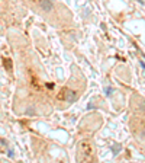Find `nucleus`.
I'll return each instance as SVG.
<instances>
[{"label":"nucleus","instance_id":"1","mask_svg":"<svg viewBox=\"0 0 145 163\" xmlns=\"http://www.w3.org/2000/svg\"><path fill=\"white\" fill-rule=\"evenodd\" d=\"M79 160L81 162H90L93 159V147L90 146V143L83 141L79 144Z\"/></svg>","mask_w":145,"mask_h":163},{"label":"nucleus","instance_id":"2","mask_svg":"<svg viewBox=\"0 0 145 163\" xmlns=\"http://www.w3.org/2000/svg\"><path fill=\"white\" fill-rule=\"evenodd\" d=\"M57 98H58V101H66L68 104H72L77 101V93L74 90H70V89H62Z\"/></svg>","mask_w":145,"mask_h":163},{"label":"nucleus","instance_id":"3","mask_svg":"<svg viewBox=\"0 0 145 163\" xmlns=\"http://www.w3.org/2000/svg\"><path fill=\"white\" fill-rule=\"evenodd\" d=\"M36 5H38L42 10H45V12H51V10H54V7H55L52 0H36Z\"/></svg>","mask_w":145,"mask_h":163},{"label":"nucleus","instance_id":"4","mask_svg":"<svg viewBox=\"0 0 145 163\" xmlns=\"http://www.w3.org/2000/svg\"><path fill=\"white\" fill-rule=\"evenodd\" d=\"M5 66H6L7 70H10V69H12V66H10V61H9V60H5Z\"/></svg>","mask_w":145,"mask_h":163}]
</instances>
